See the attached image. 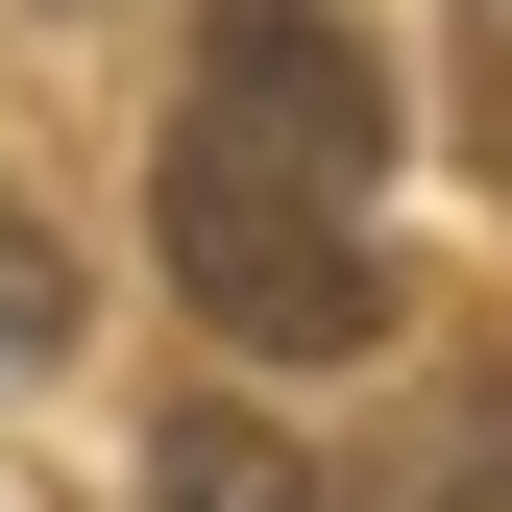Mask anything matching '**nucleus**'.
I'll return each mask as SVG.
<instances>
[{"label": "nucleus", "instance_id": "1", "mask_svg": "<svg viewBox=\"0 0 512 512\" xmlns=\"http://www.w3.org/2000/svg\"><path fill=\"white\" fill-rule=\"evenodd\" d=\"M366 171H391L366 25H342V0H220L196 74H171V293H196L244 366H366V342H391Z\"/></svg>", "mask_w": 512, "mask_h": 512}, {"label": "nucleus", "instance_id": "3", "mask_svg": "<svg viewBox=\"0 0 512 512\" xmlns=\"http://www.w3.org/2000/svg\"><path fill=\"white\" fill-rule=\"evenodd\" d=\"M366 512H512V391H439V439H415Z\"/></svg>", "mask_w": 512, "mask_h": 512}, {"label": "nucleus", "instance_id": "2", "mask_svg": "<svg viewBox=\"0 0 512 512\" xmlns=\"http://www.w3.org/2000/svg\"><path fill=\"white\" fill-rule=\"evenodd\" d=\"M147 512H342L269 415H147Z\"/></svg>", "mask_w": 512, "mask_h": 512}, {"label": "nucleus", "instance_id": "4", "mask_svg": "<svg viewBox=\"0 0 512 512\" xmlns=\"http://www.w3.org/2000/svg\"><path fill=\"white\" fill-rule=\"evenodd\" d=\"M49 342H74V244H49L25 171H0V366H49Z\"/></svg>", "mask_w": 512, "mask_h": 512}]
</instances>
